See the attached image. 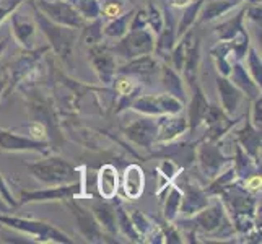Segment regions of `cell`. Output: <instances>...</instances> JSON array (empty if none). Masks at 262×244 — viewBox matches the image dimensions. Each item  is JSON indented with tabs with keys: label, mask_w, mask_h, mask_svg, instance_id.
I'll return each mask as SVG.
<instances>
[{
	"label": "cell",
	"mask_w": 262,
	"mask_h": 244,
	"mask_svg": "<svg viewBox=\"0 0 262 244\" xmlns=\"http://www.w3.org/2000/svg\"><path fill=\"white\" fill-rule=\"evenodd\" d=\"M230 77L233 78L231 81L234 83V86H236L243 95H248L251 99H254L260 95V86L251 78L248 70L243 65V62H234L231 67Z\"/></svg>",
	"instance_id": "26"
},
{
	"label": "cell",
	"mask_w": 262,
	"mask_h": 244,
	"mask_svg": "<svg viewBox=\"0 0 262 244\" xmlns=\"http://www.w3.org/2000/svg\"><path fill=\"white\" fill-rule=\"evenodd\" d=\"M195 157L199 161V168H201L204 176L209 179H213L222 169H225V166L231 165V158H233L225 155L220 150V147L215 145V142H204V140L197 147Z\"/></svg>",
	"instance_id": "10"
},
{
	"label": "cell",
	"mask_w": 262,
	"mask_h": 244,
	"mask_svg": "<svg viewBox=\"0 0 262 244\" xmlns=\"http://www.w3.org/2000/svg\"><path fill=\"white\" fill-rule=\"evenodd\" d=\"M194 0H169V5L171 7H176V8H181V7H187L191 5Z\"/></svg>",
	"instance_id": "48"
},
{
	"label": "cell",
	"mask_w": 262,
	"mask_h": 244,
	"mask_svg": "<svg viewBox=\"0 0 262 244\" xmlns=\"http://www.w3.org/2000/svg\"><path fill=\"white\" fill-rule=\"evenodd\" d=\"M181 183L176 184L181 192H183V201H181V209H179V215H183L184 218H191L192 215H195L197 212H201L204 207L209 205V195L204 191L202 187H199L197 184H194L189 176L186 173H181L176 176Z\"/></svg>",
	"instance_id": "9"
},
{
	"label": "cell",
	"mask_w": 262,
	"mask_h": 244,
	"mask_svg": "<svg viewBox=\"0 0 262 244\" xmlns=\"http://www.w3.org/2000/svg\"><path fill=\"white\" fill-rule=\"evenodd\" d=\"M236 7H239V4L230 2V0H205L201 7V10H199L195 21L197 23L213 21L216 18L227 15L228 12H231L233 8H236Z\"/></svg>",
	"instance_id": "27"
},
{
	"label": "cell",
	"mask_w": 262,
	"mask_h": 244,
	"mask_svg": "<svg viewBox=\"0 0 262 244\" xmlns=\"http://www.w3.org/2000/svg\"><path fill=\"white\" fill-rule=\"evenodd\" d=\"M110 49L114 56H119L125 60L147 56V54H153V51H155V36L147 28H129V31L122 38H119V42Z\"/></svg>",
	"instance_id": "5"
},
{
	"label": "cell",
	"mask_w": 262,
	"mask_h": 244,
	"mask_svg": "<svg viewBox=\"0 0 262 244\" xmlns=\"http://www.w3.org/2000/svg\"><path fill=\"white\" fill-rule=\"evenodd\" d=\"M0 197H2V202L8 207V209H15L18 205V202L15 201V197L12 194L10 186H8V183L2 174H0Z\"/></svg>",
	"instance_id": "43"
},
{
	"label": "cell",
	"mask_w": 262,
	"mask_h": 244,
	"mask_svg": "<svg viewBox=\"0 0 262 244\" xmlns=\"http://www.w3.org/2000/svg\"><path fill=\"white\" fill-rule=\"evenodd\" d=\"M181 166L179 165H176V163L173 161V160H163L158 165V173H160V176H163L168 183H173V181L176 179V176L181 173Z\"/></svg>",
	"instance_id": "41"
},
{
	"label": "cell",
	"mask_w": 262,
	"mask_h": 244,
	"mask_svg": "<svg viewBox=\"0 0 262 244\" xmlns=\"http://www.w3.org/2000/svg\"><path fill=\"white\" fill-rule=\"evenodd\" d=\"M34 23L36 26H39V30L48 38L49 48H52V51L56 52V56H59V59L64 62L66 65L72 67V56H74V48L78 38L77 28H70V26L54 23L46 15H42L39 10H36V8H34Z\"/></svg>",
	"instance_id": "1"
},
{
	"label": "cell",
	"mask_w": 262,
	"mask_h": 244,
	"mask_svg": "<svg viewBox=\"0 0 262 244\" xmlns=\"http://www.w3.org/2000/svg\"><path fill=\"white\" fill-rule=\"evenodd\" d=\"M245 13H246V8H241V12L236 16H233L225 23L216 26L215 31H216V34H219L220 41H230L239 31L245 30Z\"/></svg>",
	"instance_id": "33"
},
{
	"label": "cell",
	"mask_w": 262,
	"mask_h": 244,
	"mask_svg": "<svg viewBox=\"0 0 262 244\" xmlns=\"http://www.w3.org/2000/svg\"><path fill=\"white\" fill-rule=\"evenodd\" d=\"M260 104H262V98L260 95L257 98H254V104H252V114L249 116V121L251 124L254 125L257 130H260V125H262V111H260Z\"/></svg>",
	"instance_id": "46"
},
{
	"label": "cell",
	"mask_w": 262,
	"mask_h": 244,
	"mask_svg": "<svg viewBox=\"0 0 262 244\" xmlns=\"http://www.w3.org/2000/svg\"><path fill=\"white\" fill-rule=\"evenodd\" d=\"M26 168L30 173L42 184L48 186H60V184H72L83 179L82 169L75 168L72 163L66 161L59 157H48L41 161L28 163Z\"/></svg>",
	"instance_id": "2"
},
{
	"label": "cell",
	"mask_w": 262,
	"mask_h": 244,
	"mask_svg": "<svg viewBox=\"0 0 262 244\" xmlns=\"http://www.w3.org/2000/svg\"><path fill=\"white\" fill-rule=\"evenodd\" d=\"M260 183H262V178L260 173H251L248 174V178L245 176V187L249 194H256L260 191Z\"/></svg>",
	"instance_id": "45"
},
{
	"label": "cell",
	"mask_w": 262,
	"mask_h": 244,
	"mask_svg": "<svg viewBox=\"0 0 262 244\" xmlns=\"http://www.w3.org/2000/svg\"><path fill=\"white\" fill-rule=\"evenodd\" d=\"M204 2H205V0H194L191 5L186 7V12H184L183 18H181L178 31H176L178 38H181V36H183L189 28H192V26H194V23L197 20V15H199V10H201V7H202Z\"/></svg>",
	"instance_id": "37"
},
{
	"label": "cell",
	"mask_w": 262,
	"mask_h": 244,
	"mask_svg": "<svg viewBox=\"0 0 262 244\" xmlns=\"http://www.w3.org/2000/svg\"><path fill=\"white\" fill-rule=\"evenodd\" d=\"M189 130V122L184 116L165 114L157 119V143H171Z\"/></svg>",
	"instance_id": "17"
},
{
	"label": "cell",
	"mask_w": 262,
	"mask_h": 244,
	"mask_svg": "<svg viewBox=\"0 0 262 244\" xmlns=\"http://www.w3.org/2000/svg\"><path fill=\"white\" fill-rule=\"evenodd\" d=\"M116 225H117V231H121L127 239H130L132 242H142L140 236L132 225L129 212L124 209V205L121 202H117L116 205Z\"/></svg>",
	"instance_id": "35"
},
{
	"label": "cell",
	"mask_w": 262,
	"mask_h": 244,
	"mask_svg": "<svg viewBox=\"0 0 262 244\" xmlns=\"http://www.w3.org/2000/svg\"><path fill=\"white\" fill-rule=\"evenodd\" d=\"M7 46H8V38H5V39L0 41V56L4 54V51L7 49Z\"/></svg>",
	"instance_id": "50"
},
{
	"label": "cell",
	"mask_w": 262,
	"mask_h": 244,
	"mask_svg": "<svg viewBox=\"0 0 262 244\" xmlns=\"http://www.w3.org/2000/svg\"><path fill=\"white\" fill-rule=\"evenodd\" d=\"M49 48H41V49H31L26 51L20 59H16L12 65L10 70V83L12 88H16L18 85L28 81L33 75H36V72L39 69V60L42 59V54H46Z\"/></svg>",
	"instance_id": "13"
},
{
	"label": "cell",
	"mask_w": 262,
	"mask_h": 244,
	"mask_svg": "<svg viewBox=\"0 0 262 244\" xmlns=\"http://www.w3.org/2000/svg\"><path fill=\"white\" fill-rule=\"evenodd\" d=\"M23 2L25 0H0V25L5 21V18H8L15 10H18Z\"/></svg>",
	"instance_id": "44"
},
{
	"label": "cell",
	"mask_w": 262,
	"mask_h": 244,
	"mask_svg": "<svg viewBox=\"0 0 262 244\" xmlns=\"http://www.w3.org/2000/svg\"><path fill=\"white\" fill-rule=\"evenodd\" d=\"M191 218L194 223L192 227L195 230H201L204 234H207V236H210V238L225 239V238H230L234 233L233 223L220 201H216L213 204L209 202V205L204 207V209L201 212H197L195 215H192Z\"/></svg>",
	"instance_id": "3"
},
{
	"label": "cell",
	"mask_w": 262,
	"mask_h": 244,
	"mask_svg": "<svg viewBox=\"0 0 262 244\" xmlns=\"http://www.w3.org/2000/svg\"><path fill=\"white\" fill-rule=\"evenodd\" d=\"M145 15H147V25L150 31L158 34L165 25V12H161L155 4H148L145 8Z\"/></svg>",
	"instance_id": "39"
},
{
	"label": "cell",
	"mask_w": 262,
	"mask_h": 244,
	"mask_svg": "<svg viewBox=\"0 0 262 244\" xmlns=\"http://www.w3.org/2000/svg\"><path fill=\"white\" fill-rule=\"evenodd\" d=\"M92 212L95 215V218L98 220L99 227L103 228V231L111 236H116L117 233V225H116V205L111 204L110 201H101L95 202L92 205Z\"/></svg>",
	"instance_id": "25"
},
{
	"label": "cell",
	"mask_w": 262,
	"mask_h": 244,
	"mask_svg": "<svg viewBox=\"0 0 262 244\" xmlns=\"http://www.w3.org/2000/svg\"><path fill=\"white\" fill-rule=\"evenodd\" d=\"M134 13H135V10L122 12L119 16H116L113 20L107 21L106 26H103V38H111V39L122 38L130 28V21H132Z\"/></svg>",
	"instance_id": "31"
},
{
	"label": "cell",
	"mask_w": 262,
	"mask_h": 244,
	"mask_svg": "<svg viewBox=\"0 0 262 244\" xmlns=\"http://www.w3.org/2000/svg\"><path fill=\"white\" fill-rule=\"evenodd\" d=\"M192 90H194V96L191 99V107H189L187 122H189V129L195 130L204 121V116H205L207 109H209V101H207L205 93L202 92V88L199 86L197 83L192 86Z\"/></svg>",
	"instance_id": "29"
},
{
	"label": "cell",
	"mask_w": 262,
	"mask_h": 244,
	"mask_svg": "<svg viewBox=\"0 0 262 244\" xmlns=\"http://www.w3.org/2000/svg\"><path fill=\"white\" fill-rule=\"evenodd\" d=\"M245 59H246V64H248V74L260 86V81H262V70L260 69H262V64H260V57L257 56L256 49L249 48Z\"/></svg>",
	"instance_id": "40"
},
{
	"label": "cell",
	"mask_w": 262,
	"mask_h": 244,
	"mask_svg": "<svg viewBox=\"0 0 262 244\" xmlns=\"http://www.w3.org/2000/svg\"><path fill=\"white\" fill-rule=\"evenodd\" d=\"M160 77L166 92L169 95L176 96L178 99H181L183 103H186V90H184V83H183V78L179 75V72H176L168 64H163V65H160Z\"/></svg>",
	"instance_id": "28"
},
{
	"label": "cell",
	"mask_w": 262,
	"mask_h": 244,
	"mask_svg": "<svg viewBox=\"0 0 262 244\" xmlns=\"http://www.w3.org/2000/svg\"><path fill=\"white\" fill-rule=\"evenodd\" d=\"M69 2H70V4H72V2H74V0H69Z\"/></svg>",
	"instance_id": "51"
},
{
	"label": "cell",
	"mask_w": 262,
	"mask_h": 244,
	"mask_svg": "<svg viewBox=\"0 0 262 244\" xmlns=\"http://www.w3.org/2000/svg\"><path fill=\"white\" fill-rule=\"evenodd\" d=\"M83 194V179L72 184H60V186H49L39 191H21L18 204H41V202H60L70 201V198H82Z\"/></svg>",
	"instance_id": "7"
},
{
	"label": "cell",
	"mask_w": 262,
	"mask_h": 244,
	"mask_svg": "<svg viewBox=\"0 0 262 244\" xmlns=\"http://www.w3.org/2000/svg\"><path fill=\"white\" fill-rule=\"evenodd\" d=\"M33 7L57 25L80 30L86 23L82 15L78 13L75 5L70 4L69 0H34Z\"/></svg>",
	"instance_id": "8"
},
{
	"label": "cell",
	"mask_w": 262,
	"mask_h": 244,
	"mask_svg": "<svg viewBox=\"0 0 262 244\" xmlns=\"http://www.w3.org/2000/svg\"><path fill=\"white\" fill-rule=\"evenodd\" d=\"M248 18L254 21H260V5H256L254 8H246V13H245Z\"/></svg>",
	"instance_id": "47"
},
{
	"label": "cell",
	"mask_w": 262,
	"mask_h": 244,
	"mask_svg": "<svg viewBox=\"0 0 262 244\" xmlns=\"http://www.w3.org/2000/svg\"><path fill=\"white\" fill-rule=\"evenodd\" d=\"M12 33L15 41L20 44L25 51H31L34 49L33 42H34V36H36V23L21 18L16 13V10L12 13Z\"/></svg>",
	"instance_id": "24"
},
{
	"label": "cell",
	"mask_w": 262,
	"mask_h": 244,
	"mask_svg": "<svg viewBox=\"0 0 262 244\" xmlns=\"http://www.w3.org/2000/svg\"><path fill=\"white\" fill-rule=\"evenodd\" d=\"M124 134L137 147L151 150L157 143V121L150 119V117H142V119H137L129 124L124 129Z\"/></svg>",
	"instance_id": "16"
},
{
	"label": "cell",
	"mask_w": 262,
	"mask_h": 244,
	"mask_svg": "<svg viewBox=\"0 0 262 244\" xmlns=\"http://www.w3.org/2000/svg\"><path fill=\"white\" fill-rule=\"evenodd\" d=\"M8 86V80L7 78H0V96L5 92V88Z\"/></svg>",
	"instance_id": "49"
},
{
	"label": "cell",
	"mask_w": 262,
	"mask_h": 244,
	"mask_svg": "<svg viewBox=\"0 0 262 244\" xmlns=\"http://www.w3.org/2000/svg\"><path fill=\"white\" fill-rule=\"evenodd\" d=\"M181 39L184 41L186 46V57H184V65H183V75L189 86H194L197 83V74H199V64H201V42H199L197 34L192 28H189Z\"/></svg>",
	"instance_id": "14"
},
{
	"label": "cell",
	"mask_w": 262,
	"mask_h": 244,
	"mask_svg": "<svg viewBox=\"0 0 262 244\" xmlns=\"http://www.w3.org/2000/svg\"><path fill=\"white\" fill-rule=\"evenodd\" d=\"M129 216H130L134 228L140 236L142 242H145L148 238H151V234H155L160 228V225L155 220L150 218L147 213H143L140 210H130Z\"/></svg>",
	"instance_id": "30"
},
{
	"label": "cell",
	"mask_w": 262,
	"mask_h": 244,
	"mask_svg": "<svg viewBox=\"0 0 262 244\" xmlns=\"http://www.w3.org/2000/svg\"><path fill=\"white\" fill-rule=\"evenodd\" d=\"M130 109L145 116H165V114H179L184 109V103L176 96L165 93L153 95H139L130 103Z\"/></svg>",
	"instance_id": "6"
},
{
	"label": "cell",
	"mask_w": 262,
	"mask_h": 244,
	"mask_svg": "<svg viewBox=\"0 0 262 244\" xmlns=\"http://www.w3.org/2000/svg\"><path fill=\"white\" fill-rule=\"evenodd\" d=\"M216 88H219V95H220V107L227 113L228 116L236 113V109L239 107L241 101H243V95L239 90L234 86V83L231 80H228V77H222L219 75L216 78Z\"/></svg>",
	"instance_id": "22"
},
{
	"label": "cell",
	"mask_w": 262,
	"mask_h": 244,
	"mask_svg": "<svg viewBox=\"0 0 262 244\" xmlns=\"http://www.w3.org/2000/svg\"><path fill=\"white\" fill-rule=\"evenodd\" d=\"M83 33H82V42L86 44L88 48L99 44L103 39V18H98V20L88 21L83 26Z\"/></svg>",
	"instance_id": "36"
},
{
	"label": "cell",
	"mask_w": 262,
	"mask_h": 244,
	"mask_svg": "<svg viewBox=\"0 0 262 244\" xmlns=\"http://www.w3.org/2000/svg\"><path fill=\"white\" fill-rule=\"evenodd\" d=\"M119 184L122 186L125 198L137 201L143 194V189H145V174H143V169L139 165H129L124 169L122 181Z\"/></svg>",
	"instance_id": "19"
},
{
	"label": "cell",
	"mask_w": 262,
	"mask_h": 244,
	"mask_svg": "<svg viewBox=\"0 0 262 244\" xmlns=\"http://www.w3.org/2000/svg\"><path fill=\"white\" fill-rule=\"evenodd\" d=\"M88 60L92 62L96 75L103 81V85H111L117 72V64L116 56L111 52L110 46L99 42L88 48Z\"/></svg>",
	"instance_id": "11"
},
{
	"label": "cell",
	"mask_w": 262,
	"mask_h": 244,
	"mask_svg": "<svg viewBox=\"0 0 262 244\" xmlns=\"http://www.w3.org/2000/svg\"><path fill=\"white\" fill-rule=\"evenodd\" d=\"M72 4L75 5L85 21H93L101 18V7H99L98 0H74Z\"/></svg>",
	"instance_id": "38"
},
{
	"label": "cell",
	"mask_w": 262,
	"mask_h": 244,
	"mask_svg": "<svg viewBox=\"0 0 262 244\" xmlns=\"http://www.w3.org/2000/svg\"><path fill=\"white\" fill-rule=\"evenodd\" d=\"M28 135L34 140L39 142H48V125L42 121H34L28 125Z\"/></svg>",
	"instance_id": "42"
},
{
	"label": "cell",
	"mask_w": 262,
	"mask_h": 244,
	"mask_svg": "<svg viewBox=\"0 0 262 244\" xmlns=\"http://www.w3.org/2000/svg\"><path fill=\"white\" fill-rule=\"evenodd\" d=\"M212 183L209 184V187L204 189L207 192V195H220L225 189H228L231 184H234L238 181V173L234 169L233 165H228L225 169H222L219 174H216L213 179H210Z\"/></svg>",
	"instance_id": "32"
},
{
	"label": "cell",
	"mask_w": 262,
	"mask_h": 244,
	"mask_svg": "<svg viewBox=\"0 0 262 244\" xmlns=\"http://www.w3.org/2000/svg\"><path fill=\"white\" fill-rule=\"evenodd\" d=\"M0 225L10 227L20 233H25L26 236H33L39 242H74L69 234L57 230L56 227L30 218H20V216H10L5 212H0Z\"/></svg>",
	"instance_id": "4"
},
{
	"label": "cell",
	"mask_w": 262,
	"mask_h": 244,
	"mask_svg": "<svg viewBox=\"0 0 262 244\" xmlns=\"http://www.w3.org/2000/svg\"><path fill=\"white\" fill-rule=\"evenodd\" d=\"M166 201H165V220L173 223L179 216L181 209V201H183V192L176 184H168L166 186Z\"/></svg>",
	"instance_id": "34"
},
{
	"label": "cell",
	"mask_w": 262,
	"mask_h": 244,
	"mask_svg": "<svg viewBox=\"0 0 262 244\" xmlns=\"http://www.w3.org/2000/svg\"><path fill=\"white\" fill-rule=\"evenodd\" d=\"M160 72V60L147 54V56H140L127 60V64H124L122 67H117L116 74H127L134 77H151Z\"/></svg>",
	"instance_id": "20"
},
{
	"label": "cell",
	"mask_w": 262,
	"mask_h": 244,
	"mask_svg": "<svg viewBox=\"0 0 262 244\" xmlns=\"http://www.w3.org/2000/svg\"><path fill=\"white\" fill-rule=\"evenodd\" d=\"M176 30H174V20L171 16L169 12H165V25L161 31L158 33V39L155 41V52L158 57L168 60L169 59V54L173 51L174 44H176Z\"/></svg>",
	"instance_id": "23"
},
{
	"label": "cell",
	"mask_w": 262,
	"mask_h": 244,
	"mask_svg": "<svg viewBox=\"0 0 262 244\" xmlns=\"http://www.w3.org/2000/svg\"><path fill=\"white\" fill-rule=\"evenodd\" d=\"M69 209L72 210V215L75 216L77 220V227L80 230V233L83 234V238H86V241L90 242H103L106 241V233L103 231V228L99 227L98 220L95 218L93 212H90L86 207H83L82 204L77 202V198H70L67 201Z\"/></svg>",
	"instance_id": "12"
},
{
	"label": "cell",
	"mask_w": 262,
	"mask_h": 244,
	"mask_svg": "<svg viewBox=\"0 0 262 244\" xmlns=\"http://www.w3.org/2000/svg\"><path fill=\"white\" fill-rule=\"evenodd\" d=\"M0 150L2 151H36L48 155L51 150L49 142H39L31 139L30 135H16L12 130L0 129Z\"/></svg>",
	"instance_id": "15"
},
{
	"label": "cell",
	"mask_w": 262,
	"mask_h": 244,
	"mask_svg": "<svg viewBox=\"0 0 262 244\" xmlns=\"http://www.w3.org/2000/svg\"><path fill=\"white\" fill-rule=\"evenodd\" d=\"M234 142L245 150L248 155L259 165L260 160V130H257L251 124L249 117L246 119V124L239 130L234 132Z\"/></svg>",
	"instance_id": "18"
},
{
	"label": "cell",
	"mask_w": 262,
	"mask_h": 244,
	"mask_svg": "<svg viewBox=\"0 0 262 244\" xmlns=\"http://www.w3.org/2000/svg\"><path fill=\"white\" fill-rule=\"evenodd\" d=\"M119 173L114 165H103L98 169V192L103 201H113L116 198L121 187Z\"/></svg>",
	"instance_id": "21"
}]
</instances>
